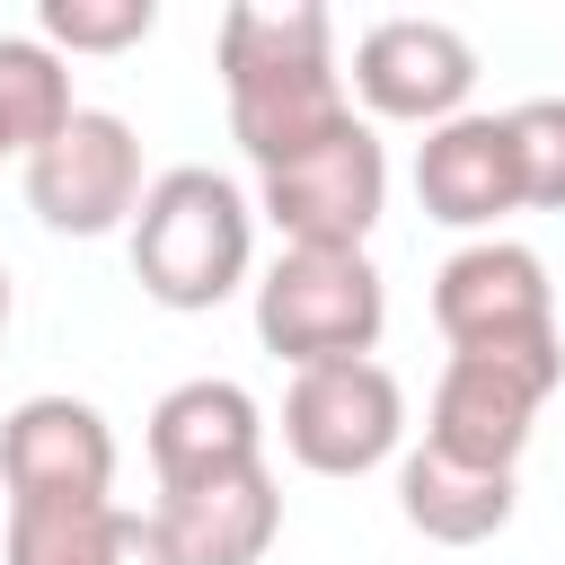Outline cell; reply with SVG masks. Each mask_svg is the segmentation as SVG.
<instances>
[{
	"mask_svg": "<svg viewBox=\"0 0 565 565\" xmlns=\"http://www.w3.org/2000/svg\"><path fill=\"white\" fill-rule=\"evenodd\" d=\"M221 97L230 141L265 168L318 150L353 124V88L335 71V18L318 0H230L221 9Z\"/></svg>",
	"mask_w": 565,
	"mask_h": 565,
	"instance_id": "obj_1",
	"label": "cell"
},
{
	"mask_svg": "<svg viewBox=\"0 0 565 565\" xmlns=\"http://www.w3.org/2000/svg\"><path fill=\"white\" fill-rule=\"evenodd\" d=\"M256 265V203L221 168H159L132 212V282L159 309H221Z\"/></svg>",
	"mask_w": 565,
	"mask_h": 565,
	"instance_id": "obj_2",
	"label": "cell"
},
{
	"mask_svg": "<svg viewBox=\"0 0 565 565\" xmlns=\"http://www.w3.org/2000/svg\"><path fill=\"white\" fill-rule=\"evenodd\" d=\"M380 327H388V282L371 247H282L256 274V344L282 353L291 371L371 362Z\"/></svg>",
	"mask_w": 565,
	"mask_h": 565,
	"instance_id": "obj_3",
	"label": "cell"
},
{
	"mask_svg": "<svg viewBox=\"0 0 565 565\" xmlns=\"http://www.w3.org/2000/svg\"><path fill=\"white\" fill-rule=\"evenodd\" d=\"M433 327L450 353H494V362H539L565 371V335H556V291L539 247L521 238H468L441 256L433 274Z\"/></svg>",
	"mask_w": 565,
	"mask_h": 565,
	"instance_id": "obj_4",
	"label": "cell"
},
{
	"mask_svg": "<svg viewBox=\"0 0 565 565\" xmlns=\"http://www.w3.org/2000/svg\"><path fill=\"white\" fill-rule=\"evenodd\" d=\"M380 212H388V150L371 115L256 177V221H274L282 247H371Z\"/></svg>",
	"mask_w": 565,
	"mask_h": 565,
	"instance_id": "obj_5",
	"label": "cell"
},
{
	"mask_svg": "<svg viewBox=\"0 0 565 565\" xmlns=\"http://www.w3.org/2000/svg\"><path fill=\"white\" fill-rule=\"evenodd\" d=\"M26 212L62 238H106V230H132L150 177H141V132L115 115V106H79L26 168Z\"/></svg>",
	"mask_w": 565,
	"mask_h": 565,
	"instance_id": "obj_6",
	"label": "cell"
},
{
	"mask_svg": "<svg viewBox=\"0 0 565 565\" xmlns=\"http://www.w3.org/2000/svg\"><path fill=\"white\" fill-rule=\"evenodd\" d=\"M406 441V388L388 362H318L282 388V450L309 477H371Z\"/></svg>",
	"mask_w": 565,
	"mask_h": 565,
	"instance_id": "obj_7",
	"label": "cell"
},
{
	"mask_svg": "<svg viewBox=\"0 0 565 565\" xmlns=\"http://www.w3.org/2000/svg\"><path fill=\"white\" fill-rule=\"evenodd\" d=\"M353 97L380 124H450L477 97V44L450 18H380L353 44Z\"/></svg>",
	"mask_w": 565,
	"mask_h": 565,
	"instance_id": "obj_8",
	"label": "cell"
},
{
	"mask_svg": "<svg viewBox=\"0 0 565 565\" xmlns=\"http://www.w3.org/2000/svg\"><path fill=\"white\" fill-rule=\"evenodd\" d=\"M565 371H539V362H494V353H450L441 380H433V406H424V441L441 459H468V468H521L530 450V424L539 406L556 397Z\"/></svg>",
	"mask_w": 565,
	"mask_h": 565,
	"instance_id": "obj_9",
	"label": "cell"
},
{
	"mask_svg": "<svg viewBox=\"0 0 565 565\" xmlns=\"http://www.w3.org/2000/svg\"><path fill=\"white\" fill-rule=\"evenodd\" d=\"M0 486L9 503H62V494H115V424L71 397V388H44V397H18L0 415Z\"/></svg>",
	"mask_w": 565,
	"mask_h": 565,
	"instance_id": "obj_10",
	"label": "cell"
},
{
	"mask_svg": "<svg viewBox=\"0 0 565 565\" xmlns=\"http://www.w3.org/2000/svg\"><path fill=\"white\" fill-rule=\"evenodd\" d=\"M415 203L424 221L441 230H468V238H494L503 212H521V150H512V115H450L415 141Z\"/></svg>",
	"mask_w": 565,
	"mask_h": 565,
	"instance_id": "obj_11",
	"label": "cell"
},
{
	"mask_svg": "<svg viewBox=\"0 0 565 565\" xmlns=\"http://www.w3.org/2000/svg\"><path fill=\"white\" fill-rule=\"evenodd\" d=\"M256 459H265V406L238 380H177L150 406V477H159V494L230 477V468H256Z\"/></svg>",
	"mask_w": 565,
	"mask_h": 565,
	"instance_id": "obj_12",
	"label": "cell"
},
{
	"mask_svg": "<svg viewBox=\"0 0 565 565\" xmlns=\"http://www.w3.org/2000/svg\"><path fill=\"white\" fill-rule=\"evenodd\" d=\"M159 539L177 547V565H265V547L282 539V486L274 468H230L203 486H168L150 503Z\"/></svg>",
	"mask_w": 565,
	"mask_h": 565,
	"instance_id": "obj_13",
	"label": "cell"
},
{
	"mask_svg": "<svg viewBox=\"0 0 565 565\" xmlns=\"http://www.w3.org/2000/svg\"><path fill=\"white\" fill-rule=\"evenodd\" d=\"M512 503H521L512 468H468V459H441L433 441H415V450L397 459V512H406V530H424L433 547H477V539H494V530L512 521Z\"/></svg>",
	"mask_w": 565,
	"mask_h": 565,
	"instance_id": "obj_14",
	"label": "cell"
},
{
	"mask_svg": "<svg viewBox=\"0 0 565 565\" xmlns=\"http://www.w3.org/2000/svg\"><path fill=\"white\" fill-rule=\"evenodd\" d=\"M79 115L71 97V62L44 35H0V159H35L62 124Z\"/></svg>",
	"mask_w": 565,
	"mask_h": 565,
	"instance_id": "obj_15",
	"label": "cell"
},
{
	"mask_svg": "<svg viewBox=\"0 0 565 565\" xmlns=\"http://www.w3.org/2000/svg\"><path fill=\"white\" fill-rule=\"evenodd\" d=\"M124 530L115 494H62V503H9L0 521V565H106Z\"/></svg>",
	"mask_w": 565,
	"mask_h": 565,
	"instance_id": "obj_16",
	"label": "cell"
},
{
	"mask_svg": "<svg viewBox=\"0 0 565 565\" xmlns=\"http://www.w3.org/2000/svg\"><path fill=\"white\" fill-rule=\"evenodd\" d=\"M159 26V0H44L35 9V35L53 53H124Z\"/></svg>",
	"mask_w": 565,
	"mask_h": 565,
	"instance_id": "obj_17",
	"label": "cell"
},
{
	"mask_svg": "<svg viewBox=\"0 0 565 565\" xmlns=\"http://www.w3.org/2000/svg\"><path fill=\"white\" fill-rule=\"evenodd\" d=\"M512 150H521V203L565 212V97H521L512 106Z\"/></svg>",
	"mask_w": 565,
	"mask_h": 565,
	"instance_id": "obj_18",
	"label": "cell"
},
{
	"mask_svg": "<svg viewBox=\"0 0 565 565\" xmlns=\"http://www.w3.org/2000/svg\"><path fill=\"white\" fill-rule=\"evenodd\" d=\"M106 565H177V547L159 539V521H150V512H132V503H124V530H115V556H106Z\"/></svg>",
	"mask_w": 565,
	"mask_h": 565,
	"instance_id": "obj_19",
	"label": "cell"
},
{
	"mask_svg": "<svg viewBox=\"0 0 565 565\" xmlns=\"http://www.w3.org/2000/svg\"><path fill=\"white\" fill-rule=\"evenodd\" d=\"M9 309H18V291H9V265H0V335H9Z\"/></svg>",
	"mask_w": 565,
	"mask_h": 565,
	"instance_id": "obj_20",
	"label": "cell"
}]
</instances>
